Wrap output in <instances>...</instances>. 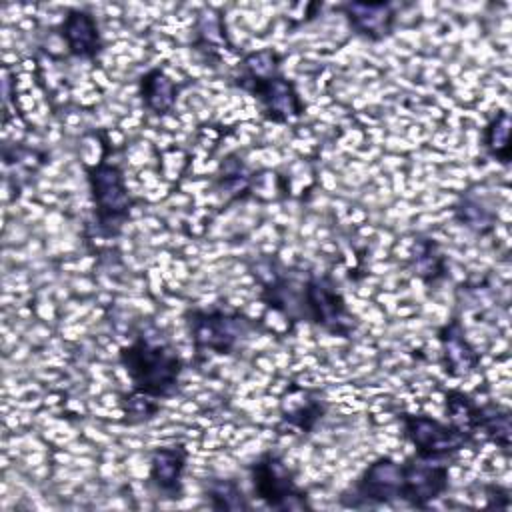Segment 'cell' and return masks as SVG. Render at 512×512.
<instances>
[{
    "instance_id": "6da1fadb",
    "label": "cell",
    "mask_w": 512,
    "mask_h": 512,
    "mask_svg": "<svg viewBox=\"0 0 512 512\" xmlns=\"http://www.w3.org/2000/svg\"><path fill=\"white\" fill-rule=\"evenodd\" d=\"M120 362L136 392L158 400L172 396L178 388L182 360L166 344H152L140 336L120 350Z\"/></svg>"
},
{
    "instance_id": "7a4b0ae2",
    "label": "cell",
    "mask_w": 512,
    "mask_h": 512,
    "mask_svg": "<svg viewBox=\"0 0 512 512\" xmlns=\"http://www.w3.org/2000/svg\"><path fill=\"white\" fill-rule=\"evenodd\" d=\"M88 184L96 206V222L104 234L120 232L130 214L132 198L126 190L124 176L116 164L100 160L88 168Z\"/></svg>"
},
{
    "instance_id": "3957f363",
    "label": "cell",
    "mask_w": 512,
    "mask_h": 512,
    "mask_svg": "<svg viewBox=\"0 0 512 512\" xmlns=\"http://www.w3.org/2000/svg\"><path fill=\"white\" fill-rule=\"evenodd\" d=\"M254 492L274 510H310L306 492L296 484L292 470L272 452L262 454L250 468Z\"/></svg>"
},
{
    "instance_id": "277c9868",
    "label": "cell",
    "mask_w": 512,
    "mask_h": 512,
    "mask_svg": "<svg viewBox=\"0 0 512 512\" xmlns=\"http://www.w3.org/2000/svg\"><path fill=\"white\" fill-rule=\"evenodd\" d=\"M248 328V318L224 310L188 312V330L196 352L230 354L246 336Z\"/></svg>"
},
{
    "instance_id": "5b68a950",
    "label": "cell",
    "mask_w": 512,
    "mask_h": 512,
    "mask_svg": "<svg viewBox=\"0 0 512 512\" xmlns=\"http://www.w3.org/2000/svg\"><path fill=\"white\" fill-rule=\"evenodd\" d=\"M304 314L326 332L348 336L356 328V316L348 310L344 296L326 278H310L302 288Z\"/></svg>"
},
{
    "instance_id": "8992f818",
    "label": "cell",
    "mask_w": 512,
    "mask_h": 512,
    "mask_svg": "<svg viewBox=\"0 0 512 512\" xmlns=\"http://www.w3.org/2000/svg\"><path fill=\"white\" fill-rule=\"evenodd\" d=\"M402 424L408 440L416 446V454L422 458L444 460L474 438L454 424H442L424 414H402Z\"/></svg>"
},
{
    "instance_id": "52a82bcc",
    "label": "cell",
    "mask_w": 512,
    "mask_h": 512,
    "mask_svg": "<svg viewBox=\"0 0 512 512\" xmlns=\"http://www.w3.org/2000/svg\"><path fill=\"white\" fill-rule=\"evenodd\" d=\"M238 86L248 90L262 106V112L272 122H288L304 112V104L296 86L280 74L266 78L240 76Z\"/></svg>"
},
{
    "instance_id": "ba28073f",
    "label": "cell",
    "mask_w": 512,
    "mask_h": 512,
    "mask_svg": "<svg viewBox=\"0 0 512 512\" xmlns=\"http://www.w3.org/2000/svg\"><path fill=\"white\" fill-rule=\"evenodd\" d=\"M448 488V466L442 460L414 456L402 462L400 500L426 508L428 502L442 496Z\"/></svg>"
},
{
    "instance_id": "9c48e42d",
    "label": "cell",
    "mask_w": 512,
    "mask_h": 512,
    "mask_svg": "<svg viewBox=\"0 0 512 512\" xmlns=\"http://www.w3.org/2000/svg\"><path fill=\"white\" fill-rule=\"evenodd\" d=\"M402 488V462L392 458H378L372 462L350 492L344 494V504L362 506V504H382L400 500Z\"/></svg>"
},
{
    "instance_id": "30bf717a",
    "label": "cell",
    "mask_w": 512,
    "mask_h": 512,
    "mask_svg": "<svg viewBox=\"0 0 512 512\" xmlns=\"http://www.w3.org/2000/svg\"><path fill=\"white\" fill-rule=\"evenodd\" d=\"M352 30L368 40H382L392 32L394 8L388 2H346L340 6Z\"/></svg>"
},
{
    "instance_id": "8fae6325",
    "label": "cell",
    "mask_w": 512,
    "mask_h": 512,
    "mask_svg": "<svg viewBox=\"0 0 512 512\" xmlns=\"http://www.w3.org/2000/svg\"><path fill=\"white\" fill-rule=\"evenodd\" d=\"M62 38L70 54L78 58H96L102 50V36L96 18L86 10H70L62 20Z\"/></svg>"
},
{
    "instance_id": "7c38bea8",
    "label": "cell",
    "mask_w": 512,
    "mask_h": 512,
    "mask_svg": "<svg viewBox=\"0 0 512 512\" xmlns=\"http://www.w3.org/2000/svg\"><path fill=\"white\" fill-rule=\"evenodd\" d=\"M440 344H442V362L444 370L450 376H466L478 366V354L472 344L466 340L464 328L458 320L448 322L440 330Z\"/></svg>"
},
{
    "instance_id": "4fadbf2b",
    "label": "cell",
    "mask_w": 512,
    "mask_h": 512,
    "mask_svg": "<svg viewBox=\"0 0 512 512\" xmlns=\"http://www.w3.org/2000/svg\"><path fill=\"white\" fill-rule=\"evenodd\" d=\"M186 450L180 446L158 448L150 458V478L168 496L180 494L182 474L186 468Z\"/></svg>"
},
{
    "instance_id": "5bb4252c",
    "label": "cell",
    "mask_w": 512,
    "mask_h": 512,
    "mask_svg": "<svg viewBox=\"0 0 512 512\" xmlns=\"http://www.w3.org/2000/svg\"><path fill=\"white\" fill-rule=\"evenodd\" d=\"M178 96L176 82L160 68L148 70L140 78V98L144 106L154 114H166Z\"/></svg>"
},
{
    "instance_id": "9a60e30c",
    "label": "cell",
    "mask_w": 512,
    "mask_h": 512,
    "mask_svg": "<svg viewBox=\"0 0 512 512\" xmlns=\"http://www.w3.org/2000/svg\"><path fill=\"white\" fill-rule=\"evenodd\" d=\"M446 410H448V416H450V424L468 432L470 436H474L478 432L482 408L468 394H464L460 390L448 392Z\"/></svg>"
},
{
    "instance_id": "2e32d148",
    "label": "cell",
    "mask_w": 512,
    "mask_h": 512,
    "mask_svg": "<svg viewBox=\"0 0 512 512\" xmlns=\"http://www.w3.org/2000/svg\"><path fill=\"white\" fill-rule=\"evenodd\" d=\"M486 152L502 164L510 162V116L506 110H498L496 116L484 128Z\"/></svg>"
},
{
    "instance_id": "e0dca14e",
    "label": "cell",
    "mask_w": 512,
    "mask_h": 512,
    "mask_svg": "<svg viewBox=\"0 0 512 512\" xmlns=\"http://www.w3.org/2000/svg\"><path fill=\"white\" fill-rule=\"evenodd\" d=\"M206 498L214 510H250V502L234 480H210L206 486Z\"/></svg>"
},
{
    "instance_id": "ac0fdd59",
    "label": "cell",
    "mask_w": 512,
    "mask_h": 512,
    "mask_svg": "<svg viewBox=\"0 0 512 512\" xmlns=\"http://www.w3.org/2000/svg\"><path fill=\"white\" fill-rule=\"evenodd\" d=\"M478 432H484L498 448L508 452L510 450V434H512L508 410H502L498 406L482 408Z\"/></svg>"
},
{
    "instance_id": "d6986e66",
    "label": "cell",
    "mask_w": 512,
    "mask_h": 512,
    "mask_svg": "<svg viewBox=\"0 0 512 512\" xmlns=\"http://www.w3.org/2000/svg\"><path fill=\"white\" fill-rule=\"evenodd\" d=\"M414 264H416L418 276L424 282H436L438 278L444 276V256L440 254L436 242L432 240L418 242L414 252Z\"/></svg>"
},
{
    "instance_id": "ffe728a7",
    "label": "cell",
    "mask_w": 512,
    "mask_h": 512,
    "mask_svg": "<svg viewBox=\"0 0 512 512\" xmlns=\"http://www.w3.org/2000/svg\"><path fill=\"white\" fill-rule=\"evenodd\" d=\"M322 414H324V404L318 398H306L302 406L284 414V422L300 430H312L314 424L322 418Z\"/></svg>"
},
{
    "instance_id": "44dd1931",
    "label": "cell",
    "mask_w": 512,
    "mask_h": 512,
    "mask_svg": "<svg viewBox=\"0 0 512 512\" xmlns=\"http://www.w3.org/2000/svg\"><path fill=\"white\" fill-rule=\"evenodd\" d=\"M278 54L274 50H260V52H252L246 56L244 60V68H246V76L252 78H266V76H274L278 74Z\"/></svg>"
},
{
    "instance_id": "7402d4cb",
    "label": "cell",
    "mask_w": 512,
    "mask_h": 512,
    "mask_svg": "<svg viewBox=\"0 0 512 512\" xmlns=\"http://www.w3.org/2000/svg\"><path fill=\"white\" fill-rule=\"evenodd\" d=\"M154 400H156V398L134 390V392L126 398V402H124V410H126V414L130 416V420L142 422V420H148V418H152V416L156 414L158 404H156Z\"/></svg>"
},
{
    "instance_id": "603a6c76",
    "label": "cell",
    "mask_w": 512,
    "mask_h": 512,
    "mask_svg": "<svg viewBox=\"0 0 512 512\" xmlns=\"http://www.w3.org/2000/svg\"><path fill=\"white\" fill-rule=\"evenodd\" d=\"M458 212H460V220L468 228H474L478 232H486V230L492 228V220H494L492 214L484 206H480L478 202L468 200V202L462 204V208H458Z\"/></svg>"
},
{
    "instance_id": "cb8c5ba5",
    "label": "cell",
    "mask_w": 512,
    "mask_h": 512,
    "mask_svg": "<svg viewBox=\"0 0 512 512\" xmlns=\"http://www.w3.org/2000/svg\"><path fill=\"white\" fill-rule=\"evenodd\" d=\"M500 498H504V500H510V496H508V490H504V488H500V486H490V488H488V506L506 508V506L500 502Z\"/></svg>"
}]
</instances>
